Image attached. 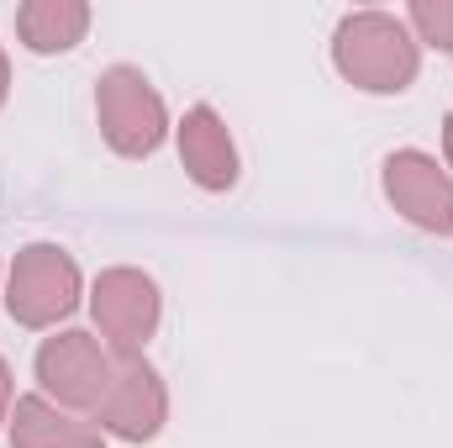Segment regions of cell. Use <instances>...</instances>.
Masks as SVG:
<instances>
[{"label": "cell", "mask_w": 453, "mask_h": 448, "mask_svg": "<svg viewBox=\"0 0 453 448\" xmlns=\"http://www.w3.org/2000/svg\"><path fill=\"white\" fill-rule=\"evenodd\" d=\"M90 32V5L85 0H27L16 5V37L27 53H69Z\"/></svg>", "instance_id": "cell-10"}, {"label": "cell", "mask_w": 453, "mask_h": 448, "mask_svg": "<svg viewBox=\"0 0 453 448\" xmlns=\"http://www.w3.org/2000/svg\"><path fill=\"white\" fill-rule=\"evenodd\" d=\"M174 137H180V164L201 190L222 196L237 185V143L217 106H190L185 121L174 127Z\"/></svg>", "instance_id": "cell-8"}, {"label": "cell", "mask_w": 453, "mask_h": 448, "mask_svg": "<svg viewBox=\"0 0 453 448\" xmlns=\"http://www.w3.org/2000/svg\"><path fill=\"white\" fill-rule=\"evenodd\" d=\"M90 317L116 359H137L164 322V296H158L153 274L116 264V269H101L90 285Z\"/></svg>", "instance_id": "cell-5"}, {"label": "cell", "mask_w": 453, "mask_h": 448, "mask_svg": "<svg viewBox=\"0 0 453 448\" xmlns=\"http://www.w3.org/2000/svg\"><path fill=\"white\" fill-rule=\"evenodd\" d=\"M443 153H449V169H453V112L443 116Z\"/></svg>", "instance_id": "cell-14"}, {"label": "cell", "mask_w": 453, "mask_h": 448, "mask_svg": "<svg viewBox=\"0 0 453 448\" xmlns=\"http://www.w3.org/2000/svg\"><path fill=\"white\" fill-rule=\"evenodd\" d=\"M406 27H411L417 42H427L438 53H453V0H411Z\"/></svg>", "instance_id": "cell-11"}, {"label": "cell", "mask_w": 453, "mask_h": 448, "mask_svg": "<svg viewBox=\"0 0 453 448\" xmlns=\"http://www.w3.org/2000/svg\"><path fill=\"white\" fill-rule=\"evenodd\" d=\"M333 69L364 96H401L422 69V42L406 16L390 11H348L333 32Z\"/></svg>", "instance_id": "cell-1"}, {"label": "cell", "mask_w": 453, "mask_h": 448, "mask_svg": "<svg viewBox=\"0 0 453 448\" xmlns=\"http://www.w3.org/2000/svg\"><path fill=\"white\" fill-rule=\"evenodd\" d=\"M101 433H111L121 444H153L169 422V385L164 375L137 353V359H116V380L106 401L96 406Z\"/></svg>", "instance_id": "cell-6"}, {"label": "cell", "mask_w": 453, "mask_h": 448, "mask_svg": "<svg viewBox=\"0 0 453 448\" xmlns=\"http://www.w3.org/2000/svg\"><path fill=\"white\" fill-rule=\"evenodd\" d=\"M11 448H106V433L69 417L37 390V396H16L11 406Z\"/></svg>", "instance_id": "cell-9"}, {"label": "cell", "mask_w": 453, "mask_h": 448, "mask_svg": "<svg viewBox=\"0 0 453 448\" xmlns=\"http://www.w3.org/2000/svg\"><path fill=\"white\" fill-rule=\"evenodd\" d=\"M5 96H11V58H5V48H0V106H5Z\"/></svg>", "instance_id": "cell-13"}, {"label": "cell", "mask_w": 453, "mask_h": 448, "mask_svg": "<svg viewBox=\"0 0 453 448\" xmlns=\"http://www.w3.org/2000/svg\"><path fill=\"white\" fill-rule=\"evenodd\" d=\"M80 296H85L80 264L58 243H27L5 274V312L16 328H32V333L69 322L80 312Z\"/></svg>", "instance_id": "cell-2"}, {"label": "cell", "mask_w": 453, "mask_h": 448, "mask_svg": "<svg viewBox=\"0 0 453 448\" xmlns=\"http://www.w3.org/2000/svg\"><path fill=\"white\" fill-rule=\"evenodd\" d=\"M32 369H37V385H42V396L53 406L96 417V406L106 401V390H111V380H116V353L96 333L69 328V333L42 337Z\"/></svg>", "instance_id": "cell-4"}, {"label": "cell", "mask_w": 453, "mask_h": 448, "mask_svg": "<svg viewBox=\"0 0 453 448\" xmlns=\"http://www.w3.org/2000/svg\"><path fill=\"white\" fill-rule=\"evenodd\" d=\"M96 121L106 148L121 158H153L169 137V106L153 80L132 64H111L96 85Z\"/></svg>", "instance_id": "cell-3"}, {"label": "cell", "mask_w": 453, "mask_h": 448, "mask_svg": "<svg viewBox=\"0 0 453 448\" xmlns=\"http://www.w3.org/2000/svg\"><path fill=\"white\" fill-rule=\"evenodd\" d=\"M380 180H385V201H390L411 227L438 232V237L453 232V174L438 169L433 153H422V148H395V153L385 158V174H380Z\"/></svg>", "instance_id": "cell-7"}, {"label": "cell", "mask_w": 453, "mask_h": 448, "mask_svg": "<svg viewBox=\"0 0 453 448\" xmlns=\"http://www.w3.org/2000/svg\"><path fill=\"white\" fill-rule=\"evenodd\" d=\"M11 396H16V385H11V364L0 359V422H11V406H16Z\"/></svg>", "instance_id": "cell-12"}]
</instances>
